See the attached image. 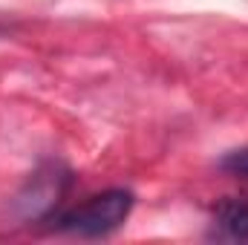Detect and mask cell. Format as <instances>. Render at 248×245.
I'll return each mask as SVG.
<instances>
[{
	"instance_id": "2",
	"label": "cell",
	"mask_w": 248,
	"mask_h": 245,
	"mask_svg": "<svg viewBox=\"0 0 248 245\" xmlns=\"http://www.w3.org/2000/svg\"><path fill=\"white\" fill-rule=\"evenodd\" d=\"M66 184H69V173L63 170L61 165H46L41 168L26 187L15 196V214L17 219L29 222V219H41L46 216L66 193Z\"/></svg>"
},
{
	"instance_id": "3",
	"label": "cell",
	"mask_w": 248,
	"mask_h": 245,
	"mask_svg": "<svg viewBox=\"0 0 248 245\" xmlns=\"http://www.w3.org/2000/svg\"><path fill=\"white\" fill-rule=\"evenodd\" d=\"M214 219L217 225L237 240H248V196H228L222 202H217L214 208Z\"/></svg>"
},
{
	"instance_id": "4",
	"label": "cell",
	"mask_w": 248,
	"mask_h": 245,
	"mask_svg": "<svg viewBox=\"0 0 248 245\" xmlns=\"http://www.w3.org/2000/svg\"><path fill=\"white\" fill-rule=\"evenodd\" d=\"M219 168L231 176H243L248 179V147H240V150H231L228 156H222Z\"/></svg>"
},
{
	"instance_id": "1",
	"label": "cell",
	"mask_w": 248,
	"mask_h": 245,
	"mask_svg": "<svg viewBox=\"0 0 248 245\" xmlns=\"http://www.w3.org/2000/svg\"><path fill=\"white\" fill-rule=\"evenodd\" d=\"M133 211V193L130 190H104L90 196L87 202L69 208L58 219V228L75 237H104L116 231Z\"/></svg>"
}]
</instances>
